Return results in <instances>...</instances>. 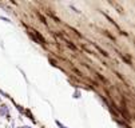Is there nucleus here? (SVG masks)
Returning a JSON list of instances; mask_svg holds the SVG:
<instances>
[{
	"label": "nucleus",
	"mask_w": 135,
	"mask_h": 128,
	"mask_svg": "<svg viewBox=\"0 0 135 128\" xmlns=\"http://www.w3.org/2000/svg\"><path fill=\"white\" fill-rule=\"evenodd\" d=\"M94 45H95V48H96V49H98V51H99V52H100V53L103 55V56H106V58H108V53H107V52H106L104 49H102V48H100L99 45H96V44H94Z\"/></svg>",
	"instance_id": "1"
}]
</instances>
